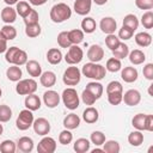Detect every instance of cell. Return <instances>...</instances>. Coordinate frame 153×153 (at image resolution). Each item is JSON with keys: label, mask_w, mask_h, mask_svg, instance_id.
<instances>
[{"label": "cell", "mask_w": 153, "mask_h": 153, "mask_svg": "<svg viewBox=\"0 0 153 153\" xmlns=\"http://www.w3.org/2000/svg\"><path fill=\"white\" fill-rule=\"evenodd\" d=\"M55 151H56V141L53 137L44 135V137L37 145V152L38 153H54Z\"/></svg>", "instance_id": "cell-10"}, {"label": "cell", "mask_w": 153, "mask_h": 153, "mask_svg": "<svg viewBox=\"0 0 153 153\" xmlns=\"http://www.w3.org/2000/svg\"><path fill=\"white\" fill-rule=\"evenodd\" d=\"M99 27L102 30V32L109 35V33H115L116 29H117V23L112 17H104L102 18L100 23H99Z\"/></svg>", "instance_id": "cell-14"}, {"label": "cell", "mask_w": 153, "mask_h": 153, "mask_svg": "<svg viewBox=\"0 0 153 153\" xmlns=\"http://www.w3.org/2000/svg\"><path fill=\"white\" fill-rule=\"evenodd\" d=\"M145 122H146V115L145 114H136L131 120V126L136 130H145Z\"/></svg>", "instance_id": "cell-37"}, {"label": "cell", "mask_w": 153, "mask_h": 153, "mask_svg": "<svg viewBox=\"0 0 153 153\" xmlns=\"http://www.w3.org/2000/svg\"><path fill=\"white\" fill-rule=\"evenodd\" d=\"M37 90V82L30 78V79H22L16 85V92L19 96H27L31 93H35Z\"/></svg>", "instance_id": "cell-7"}, {"label": "cell", "mask_w": 153, "mask_h": 153, "mask_svg": "<svg viewBox=\"0 0 153 153\" xmlns=\"http://www.w3.org/2000/svg\"><path fill=\"white\" fill-rule=\"evenodd\" d=\"M57 44L61 47V48H69L72 45L69 38H68V31H61L59 35H57Z\"/></svg>", "instance_id": "cell-46"}, {"label": "cell", "mask_w": 153, "mask_h": 153, "mask_svg": "<svg viewBox=\"0 0 153 153\" xmlns=\"http://www.w3.org/2000/svg\"><path fill=\"white\" fill-rule=\"evenodd\" d=\"M41 25L39 23H35V24H29L25 25V35L30 38H35L38 37L41 35Z\"/></svg>", "instance_id": "cell-34"}, {"label": "cell", "mask_w": 153, "mask_h": 153, "mask_svg": "<svg viewBox=\"0 0 153 153\" xmlns=\"http://www.w3.org/2000/svg\"><path fill=\"white\" fill-rule=\"evenodd\" d=\"M98 118H99V112H98V110L96 109V108H93V106H88V108H86L85 110H84V112H82V120L86 122V123H88V124H93V123H96L97 121H98Z\"/></svg>", "instance_id": "cell-18"}, {"label": "cell", "mask_w": 153, "mask_h": 153, "mask_svg": "<svg viewBox=\"0 0 153 153\" xmlns=\"http://www.w3.org/2000/svg\"><path fill=\"white\" fill-rule=\"evenodd\" d=\"M87 91H90L96 98H97V100L102 97V94H103V91H104V88H103V85L100 84V82H98V81H91V82H88L87 85H86V87H85Z\"/></svg>", "instance_id": "cell-28"}, {"label": "cell", "mask_w": 153, "mask_h": 153, "mask_svg": "<svg viewBox=\"0 0 153 153\" xmlns=\"http://www.w3.org/2000/svg\"><path fill=\"white\" fill-rule=\"evenodd\" d=\"M7 50V39L4 37V35L0 31V54L5 53Z\"/></svg>", "instance_id": "cell-56"}, {"label": "cell", "mask_w": 153, "mask_h": 153, "mask_svg": "<svg viewBox=\"0 0 153 153\" xmlns=\"http://www.w3.org/2000/svg\"><path fill=\"white\" fill-rule=\"evenodd\" d=\"M81 99H82V102L86 104V105H93L94 103H96V100H97V98L90 92V91H87L86 88L82 91V93H81Z\"/></svg>", "instance_id": "cell-50"}, {"label": "cell", "mask_w": 153, "mask_h": 153, "mask_svg": "<svg viewBox=\"0 0 153 153\" xmlns=\"http://www.w3.org/2000/svg\"><path fill=\"white\" fill-rule=\"evenodd\" d=\"M106 94H108V102L111 105H118L120 103H122L123 92H111V93H106Z\"/></svg>", "instance_id": "cell-49"}, {"label": "cell", "mask_w": 153, "mask_h": 153, "mask_svg": "<svg viewBox=\"0 0 153 153\" xmlns=\"http://www.w3.org/2000/svg\"><path fill=\"white\" fill-rule=\"evenodd\" d=\"M103 151L106 152V153H118L121 147H120V143L115 140H108L103 143Z\"/></svg>", "instance_id": "cell-39"}, {"label": "cell", "mask_w": 153, "mask_h": 153, "mask_svg": "<svg viewBox=\"0 0 153 153\" xmlns=\"http://www.w3.org/2000/svg\"><path fill=\"white\" fill-rule=\"evenodd\" d=\"M32 123H33V114L29 109L22 110L16 120V127L19 130H27L30 127H32Z\"/></svg>", "instance_id": "cell-6"}, {"label": "cell", "mask_w": 153, "mask_h": 153, "mask_svg": "<svg viewBox=\"0 0 153 153\" xmlns=\"http://www.w3.org/2000/svg\"><path fill=\"white\" fill-rule=\"evenodd\" d=\"M121 43V41H120V38L115 35V33H109V35H106V37H105V45L112 51V50H115L117 47H118V44Z\"/></svg>", "instance_id": "cell-41"}, {"label": "cell", "mask_w": 153, "mask_h": 153, "mask_svg": "<svg viewBox=\"0 0 153 153\" xmlns=\"http://www.w3.org/2000/svg\"><path fill=\"white\" fill-rule=\"evenodd\" d=\"M141 24L145 29H152L153 27V12L151 10H148L147 12H145L141 17Z\"/></svg>", "instance_id": "cell-44"}, {"label": "cell", "mask_w": 153, "mask_h": 153, "mask_svg": "<svg viewBox=\"0 0 153 153\" xmlns=\"http://www.w3.org/2000/svg\"><path fill=\"white\" fill-rule=\"evenodd\" d=\"M127 57H129V61H130L134 66L141 65V63H143L145 60H146L145 53H143L142 50H140V49H134V50L129 51V54H128Z\"/></svg>", "instance_id": "cell-24"}, {"label": "cell", "mask_w": 153, "mask_h": 153, "mask_svg": "<svg viewBox=\"0 0 153 153\" xmlns=\"http://www.w3.org/2000/svg\"><path fill=\"white\" fill-rule=\"evenodd\" d=\"M32 128L37 135L44 136V135L49 134V131H50V122L44 117H38V118L33 120Z\"/></svg>", "instance_id": "cell-9"}, {"label": "cell", "mask_w": 153, "mask_h": 153, "mask_svg": "<svg viewBox=\"0 0 153 153\" xmlns=\"http://www.w3.org/2000/svg\"><path fill=\"white\" fill-rule=\"evenodd\" d=\"M142 73H143V76L147 80H153V63L145 65L143 69H142Z\"/></svg>", "instance_id": "cell-54"}, {"label": "cell", "mask_w": 153, "mask_h": 153, "mask_svg": "<svg viewBox=\"0 0 153 153\" xmlns=\"http://www.w3.org/2000/svg\"><path fill=\"white\" fill-rule=\"evenodd\" d=\"M104 57V49L99 44H92L90 45L87 50V59L90 62H99Z\"/></svg>", "instance_id": "cell-13"}, {"label": "cell", "mask_w": 153, "mask_h": 153, "mask_svg": "<svg viewBox=\"0 0 153 153\" xmlns=\"http://www.w3.org/2000/svg\"><path fill=\"white\" fill-rule=\"evenodd\" d=\"M1 33L4 35V37L7 39V41H12L17 37V30L14 26H12L11 24H5L2 27H1Z\"/></svg>", "instance_id": "cell-36"}, {"label": "cell", "mask_w": 153, "mask_h": 153, "mask_svg": "<svg viewBox=\"0 0 153 153\" xmlns=\"http://www.w3.org/2000/svg\"><path fill=\"white\" fill-rule=\"evenodd\" d=\"M25 66H26V72L29 73L30 76L37 78V76H39L42 74V67L36 60H29L25 63Z\"/></svg>", "instance_id": "cell-23"}, {"label": "cell", "mask_w": 153, "mask_h": 153, "mask_svg": "<svg viewBox=\"0 0 153 153\" xmlns=\"http://www.w3.org/2000/svg\"><path fill=\"white\" fill-rule=\"evenodd\" d=\"M111 92H123V86L120 81H110L106 86V93H111Z\"/></svg>", "instance_id": "cell-51"}, {"label": "cell", "mask_w": 153, "mask_h": 153, "mask_svg": "<svg viewBox=\"0 0 153 153\" xmlns=\"http://www.w3.org/2000/svg\"><path fill=\"white\" fill-rule=\"evenodd\" d=\"M148 93H149V96H152V85L149 86V90H148Z\"/></svg>", "instance_id": "cell-62"}, {"label": "cell", "mask_w": 153, "mask_h": 153, "mask_svg": "<svg viewBox=\"0 0 153 153\" xmlns=\"http://www.w3.org/2000/svg\"><path fill=\"white\" fill-rule=\"evenodd\" d=\"M60 98H61L60 94L54 90H48V91H45L43 93V103L49 109L56 108L59 105V103H60Z\"/></svg>", "instance_id": "cell-12"}, {"label": "cell", "mask_w": 153, "mask_h": 153, "mask_svg": "<svg viewBox=\"0 0 153 153\" xmlns=\"http://www.w3.org/2000/svg\"><path fill=\"white\" fill-rule=\"evenodd\" d=\"M24 104H25L26 109H29L31 111H36V110H39V108H41V99L35 93H31L25 97Z\"/></svg>", "instance_id": "cell-21"}, {"label": "cell", "mask_w": 153, "mask_h": 153, "mask_svg": "<svg viewBox=\"0 0 153 153\" xmlns=\"http://www.w3.org/2000/svg\"><path fill=\"white\" fill-rule=\"evenodd\" d=\"M96 5H99V6H102V5H104V4H106L108 2V0H92Z\"/></svg>", "instance_id": "cell-59"}, {"label": "cell", "mask_w": 153, "mask_h": 153, "mask_svg": "<svg viewBox=\"0 0 153 153\" xmlns=\"http://www.w3.org/2000/svg\"><path fill=\"white\" fill-rule=\"evenodd\" d=\"M97 27V24H96V20L91 17H85L81 22V29H82V32L85 33H92L94 32Z\"/></svg>", "instance_id": "cell-31"}, {"label": "cell", "mask_w": 153, "mask_h": 153, "mask_svg": "<svg viewBox=\"0 0 153 153\" xmlns=\"http://www.w3.org/2000/svg\"><path fill=\"white\" fill-rule=\"evenodd\" d=\"M112 54H114V57H116L118 60H122V59H124V57L128 56V54H129V47L126 43L121 42L118 44V47L115 50H112Z\"/></svg>", "instance_id": "cell-35"}, {"label": "cell", "mask_w": 153, "mask_h": 153, "mask_svg": "<svg viewBox=\"0 0 153 153\" xmlns=\"http://www.w3.org/2000/svg\"><path fill=\"white\" fill-rule=\"evenodd\" d=\"M96 152H104V151H103V148H94L92 151V153H96Z\"/></svg>", "instance_id": "cell-60"}, {"label": "cell", "mask_w": 153, "mask_h": 153, "mask_svg": "<svg viewBox=\"0 0 153 153\" xmlns=\"http://www.w3.org/2000/svg\"><path fill=\"white\" fill-rule=\"evenodd\" d=\"M135 6L140 10H152L153 0H135Z\"/></svg>", "instance_id": "cell-53"}, {"label": "cell", "mask_w": 153, "mask_h": 153, "mask_svg": "<svg viewBox=\"0 0 153 153\" xmlns=\"http://www.w3.org/2000/svg\"><path fill=\"white\" fill-rule=\"evenodd\" d=\"M92 6V0H75L74 1V11L79 16H86L90 13Z\"/></svg>", "instance_id": "cell-15"}, {"label": "cell", "mask_w": 153, "mask_h": 153, "mask_svg": "<svg viewBox=\"0 0 153 153\" xmlns=\"http://www.w3.org/2000/svg\"><path fill=\"white\" fill-rule=\"evenodd\" d=\"M90 140L92 143H94L96 146H100L105 142V135L104 133H102L100 130H94L91 133V136H90Z\"/></svg>", "instance_id": "cell-45"}, {"label": "cell", "mask_w": 153, "mask_h": 153, "mask_svg": "<svg viewBox=\"0 0 153 153\" xmlns=\"http://www.w3.org/2000/svg\"><path fill=\"white\" fill-rule=\"evenodd\" d=\"M61 98H62V102L65 104V106L69 110H75L78 106H79V103H80V99H79V96H78V92L75 88L73 87H67L63 90L62 94H61Z\"/></svg>", "instance_id": "cell-4"}, {"label": "cell", "mask_w": 153, "mask_h": 153, "mask_svg": "<svg viewBox=\"0 0 153 153\" xmlns=\"http://www.w3.org/2000/svg\"><path fill=\"white\" fill-rule=\"evenodd\" d=\"M1 20L5 24H12L17 19V12L12 6H6L1 10Z\"/></svg>", "instance_id": "cell-16"}, {"label": "cell", "mask_w": 153, "mask_h": 153, "mask_svg": "<svg viewBox=\"0 0 153 153\" xmlns=\"http://www.w3.org/2000/svg\"><path fill=\"white\" fill-rule=\"evenodd\" d=\"M122 102H124V104L128 106H135L141 102V93L134 88L128 90L122 96Z\"/></svg>", "instance_id": "cell-11"}, {"label": "cell", "mask_w": 153, "mask_h": 153, "mask_svg": "<svg viewBox=\"0 0 153 153\" xmlns=\"http://www.w3.org/2000/svg\"><path fill=\"white\" fill-rule=\"evenodd\" d=\"M123 26L130 29L131 31H135L137 27H139V19L135 14L133 13H129L127 16H124L123 18Z\"/></svg>", "instance_id": "cell-30"}, {"label": "cell", "mask_w": 153, "mask_h": 153, "mask_svg": "<svg viewBox=\"0 0 153 153\" xmlns=\"http://www.w3.org/2000/svg\"><path fill=\"white\" fill-rule=\"evenodd\" d=\"M81 74L88 79H93L96 81L102 80L105 74H106V69L104 66L99 65L98 62H87L82 66L81 68Z\"/></svg>", "instance_id": "cell-1"}, {"label": "cell", "mask_w": 153, "mask_h": 153, "mask_svg": "<svg viewBox=\"0 0 153 153\" xmlns=\"http://www.w3.org/2000/svg\"><path fill=\"white\" fill-rule=\"evenodd\" d=\"M139 73L135 67H124L121 71V78L124 80V82H134L137 80Z\"/></svg>", "instance_id": "cell-17"}, {"label": "cell", "mask_w": 153, "mask_h": 153, "mask_svg": "<svg viewBox=\"0 0 153 153\" xmlns=\"http://www.w3.org/2000/svg\"><path fill=\"white\" fill-rule=\"evenodd\" d=\"M39 82L42 86L44 87H53L56 82V74L51 71H47V72H43L41 75H39Z\"/></svg>", "instance_id": "cell-19"}, {"label": "cell", "mask_w": 153, "mask_h": 153, "mask_svg": "<svg viewBox=\"0 0 153 153\" xmlns=\"http://www.w3.org/2000/svg\"><path fill=\"white\" fill-rule=\"evenodd\" d=\"M73 140V134L71 133L69 129H65L59 134V142L61 145H68Z\"/></svg>", "instance_id": "cell-47"}, {"label": "cell", "mask_w": 153, "mask_h": 153, "mask_svg": "<svg viewBox=\"0 0 153 153\" xmlns=\"http://www.w3.org/2000/svg\"><path fill=\"white\" fill-rule=\"evenodd\" d=\"M90 141L85 137H80V139H76L74 145H73V149L76 152V153H86L90 151Z\"/></svg>", "instance_id": "cell-29"}, {"label": "cell", "mask_w": 153, "mask_h": 153, "mask_svg": "<svg viewBox=\"0 0 153 153\" xmlns=\"http://www.w3.org/2000/svg\"><path fill=\"white\" fill-rule=\"evenodd\" d=\"M47 1H48V0H29V2H30L31 5H33V6H42V5H44Z\"/></svg>", "instance_id": "cell-57"}, {"label": "cell", "mask_w": 153, "mask_h": 153, "mask_svg": "<svg viewBox=\"0 0 153 153\" xmlns=\"http://www.w3.org/2000/svg\"><path fill=\"white\" fill-rule=\"evenodd\" d=\"M11 117H12V109L6 104H1L0 105V123L8 122Z\"/></svg>", "instance_id": "cell-43"}, {"label": "cell", "mask_w": 153, "mask_h": 153, "mask_svg": "<svg viewBox=\"0 0 153 153\" xmlns=\"http://www.w3.org/2000/svg\"><path fill=\"white\" fill-rule=\"evenodd\" d=\"M50 19L54 23H63L65 20L69 19L72 16V10L71 7L65 4V2H59L55 4L51 8H50Z\"/></svg>", "instance_id": "cell-2"}, {"label": "cell", "mask_w": 153, "mask_h": 153, "mask_svg": "<svg viewBox=\"0 0 153 153\" xmlns=\"http://www.w3.org/2000/svg\"><path fill=\"white\" fill-rule=\"evenodd\" d=\"M145 130H147V131H153V115H146Z\"/></svg>", "instance_id": "cell-55"}, {"label": "cell", "mask_w": 153, "mask_h": 153, "mask_svg": "<svg viewBox=\"0 0 153 153\" xmlns=\"http://www.w3.org/2000/svg\"><path fill=\"white\" fill-rule=\"evenodd\" d=\"M47 61L50 65H59L62 61V53L57 48H50L47 51Z\"/></svg>", "instance_id": "cell-26"}, {"label": "cell", "mask_w": 153, "mask_h": 153, "mask_svg": "<svg viewBox=\"0 0 153 153\" xmlns=\"http://www.w3.org/2000/svg\"><path fill=\"white\" fill-rule=\"evenodd\" d=\"M128 142L134 146V147H139L141 146V143L143 142V134L141 133V130H134L128 135Z\"/></svg>", "instance_id": "cell-32"}, {"label": "cell", "mask_w": 153, "mask_h": 153, "mask_svg": "<svg viewBox=\"0 0 153 153\" xmlns=\"http://www.w3.org/2000/svg\"><path fill=\"white\" fill-rule=\"evenodd\" d=\"M4 1H5V4H6L7 6H12V5L17 4L19 0H4Z\"/></svg>", "instance_id": "cell-58"}, {"label": "cell", "mask_w": 153, "mask_h": 153, "mask_svg": "<svg viewBox=\"0 0 153 153\" xmlns=\"http://www.w3.org/2000/svg\"><path fill=\"white\" fill-rule=\"evenodd\" d=\"M2 131H4V127H2V124H0V135L2 134Z\"/></svg>", "instance_id": "cell-61"}, {"label": "cell", "mask_w": 153, "mask_h": 153, "mask_svg": "<svg viewBox=\"0 0 153 153\" xmlns=\"http://www.w3.org/2000/svg\"><path fill=\"white\" fill-rule=\"evenodd\" d=\"M5 60L16 66H23L27 62V54L18 47H10L5 51Z\"/></svg>", "instance_id": "cell-3"}, {"label": "cell", "mask_w": 153, "mask_h": 153, "mask_svg": "<svg viewBox=\"0 0 153 153\" xmlns=\"http://www.w3.org/2000/svg\"><path fill=\"white\" fill-rule=\"evenodd\" d=\"M81 80V71L75 67L74 65H71L69 67L66 68L62 75V81L67 86H75L80 82Z\"/></svg>", "instance_id": "cell-5"}, {"label": "cell", "mask_w": 153, "mask_h": 153, "mask_svg": "<svg viewBox=\"0 0 153 153\" xmlns=\"http://www.w3.org/2000/svg\"><path fill=\"white\" fill-rule=\"evenodd\" d=\"M17 148L23 153H30L33 149V140L29 136H22L18 139Z\"/></svg>", "instance_id": "cell-20"}, {"label": "cell", "mask_w": 153, "mask_h": 153, "mask_svg": "<svg viewBox=\"0 0 153 153\" xmlns=\"http://www.w3.org/2000/svg\"><path fill=\"white\" fill-rule=\"evenodd\" d=\"M17 149V143L12 140H4L0 143V152L1 153H14Z\"/></svg>", "instance_id": "cell-42"}, {"label": "cell", "mask_w": 153, "mask_h": 153, "mask_svg": "<svg viewBox=\"0 0 153 153\" xmlns=\"http://www.w3.org/2000/svg\"><path fill=\"white\" fill-rule=\"evenodd\" d=\"M134 35V31H131L130 29L126 27V26H122L120 30H118V38L120 39H123V41H128L133 37Z\"/></svg>", "instance_id": "cell-52"}, {"label": "cell", "mask_w": 153, "mask_h": 153, "mask_svg": "<svg viewBox=\"0 0 153 153\" xmlns=\"http://www.w3.org/2000/svg\"><path fill=\"white\" fill-rule=\"evenodd\" d=\"M6 76L10 81H19L23 76V72L19 66L12 65L6 69Z\"/></svg>", "instance_id": "cell-27"}, {"label": "cell", "mask_w": 153, "mask_h": 153, "mask_svg": "<svg viewBox=\"0 0 153 153\" xmlns=\"http://www.w3.org/2000/svg\"><path fill=\"white\" fill-rule=\"evenodd\" d=\"M68 38L72 44H80L84 41V32L80 29H73L68 31Z\"/></svg>", "instance_id": "cell-33"}, {"label": "cell", "mask_w": 153, "mask_h": 153, "mask_svg": "<svg viewBox=\"0 0 153 153\" xmlns=\"http://www.w3.org/2000/svg\"><path fill=\"white\" fill-rule=\"evenodd\" d=\"M79 126H80V117L76 114H74V112L68 114L63 118V127L66 129L73 130V129H76Z\"/></svg>", "instance_id": "cell-22"}, {"label": "cell", "mask_w": 153, "mask_h": 153, "mask_svg": "<svg viewBox=\"0 0 153 153\" xmlns=\"http://www.w3.org/2000/svg\"><path fill=\"white\" fill-rule=\"evenodd\" d=\"M122 68V63H121V60L116 59V57H111L106 61V65H105V69L111 72V73H115V72H118L121 71Z\"/></svg>", "instance_id": "cell-38"}, {"label": "cell", "mask_w": 153, "mask_h": 153, "mask_svg": "<svg viewBox=\"0 0 153 153\" xmlns=\"http://www.w3.org/2000/svg\"><path fill=\"white\" fill-rule=\"evenodd\" d=\"M84 57V51L78 45V44H72L69 48H68V51L66 53L65 55V61L68 63V65H78L81 62Z\"/></svg>", "instance_id": "cell-8"}, {"label": "cell", "mask_w": 153, "mask_h": 153, "mask_svg": "<svg viewBox=\"0 0 153 153\" xmlns=\"http://www.w3.org/2000/svg\"><path fill=\"white\" fill-rule=\"evenodd\" d=\"M1 96H2V90H1V87H0V98H1Z\"/></svg>", "instance_id": "cell-63"}, {"label": "cell", "mask_w": 153, "mask_h": 153, "mask_svg": "<svg viewBox=\"0 0 153 153\" xmlns=\"http://www.w3.org/2000/svg\"><path fill=\"white\" fill-rule=\"evenodd\" d=\"M16 5H17V6H16V12H17V14H19L22 18H24V17L32 10V7H31L26 1H18Z\"/></svg>", "instance_id": "cell-40"}, {"label": "cell", "mask_w": 153, "mask_h": 153, "mask_svg": "<svg viewBox=\"0 0 153 153\" xmlns=\"http://www.w3.org/2000/svg\"><path fill=\"white\" fill-rule=\"evenodd\" d=\"M38 19H39V16H38V12L36 11V10H31L24 18H23V20H24V23H25V25H29V24H35V23H38Z\"/></svg>", "instance_id": "cell-48"}, {"label": "cell", "mask_w": 153, "mask_h": 153, "mask_svg": "<svg viewBox=\"0 0 153 153\" xmlns=\"http://www.w3.org/2000/svg\"><path fill=\"white\" fill-rule=\"evenodd\" d=\"M135 39V43L139 45V47H142V48H146V47H149L151 43H152V36L148 33V32H137L134 37Z\"/></svg>", "instance_id": "cell-25"}]
</instances>
